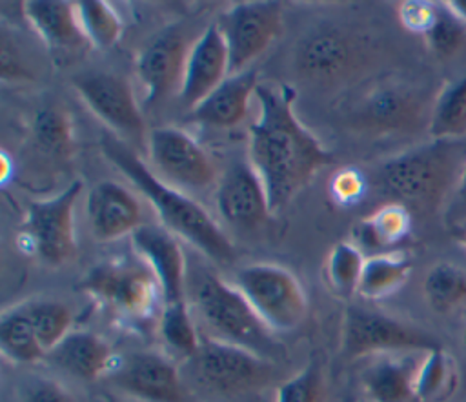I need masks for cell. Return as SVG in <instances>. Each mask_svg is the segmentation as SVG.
Returning <instances> with one entry per match:
<instances>
[{
  "mask_svg": "<svg viewBox=\"0 0 466 402\" xmlns=\"http://www.w3.org/2000/svg\"><path fill=\"white\" fill-rule=\"evenodd\" d=\"M100 402H133L131 398H124L120 395H113V393H104L100 397Z\"/></svg>",
  "mask_w": 466,
  "mask_h": 402,
  "instance_id": "f6af8a7d",
  "label": "cell"
},
{
  "mask_svg": "<svg viewBox=\"0 0 466 402\" xmlns=\"http://www.w3.org/2000/svg\"><path fill=\"white\" fill-rule=\"evenodd\" d=\"M324 373L317 360H311L293 377L282 380L275 389L273 402H324Z\"/></svg>",
  "mask_w": 466,
  "mask_h": 402,
  "instance_id": "e575fe53",
  "label": "cell"
},
{
  "mask_svg": "<svg viewBox=\"0 0 466 402\" xmlns=\"http://www.w3.org/2000/svg\"><path fill=\"white\" fill-rule=\"evenodd\" d=\"M9 171H11V162H9L7 155L2 153V180H4V184H5L7 178H9Z\"/></svg>",
  "mask_w": 466,
  "mask_h": 402,
  "instance_id": "ee69618b",
  "label": "cell"
},
{
  "mask_svg": "<svg viewBox=\"0 0 466 402\" xmlns=\"http://www.w3.org/2000/svg\"><path fill=\"white\" fill-rule=\"evenodd\" d=\"M366 191L364 175L355 167H342L329 180V195L340 206H351L362 198Z\"/></svg>",
  "mask_w": 466,
  "mask_h": 402,
  "instance_id": "f35d334b",
  "label": "cell"
},
{
  "mask_svg": "<svg viewBox=\"0 0 466 402\" xmlns=\"http://www.w3.org/2000/svg\"><path fill=\"white\" fill-rule=\"evenodd\" d=\"M417 104L413 96L399 89H382L375 93L368 104V115L382 126H400L415 116Z\"/></svg>",
  "mask_w": 466,
  "mask_h": 402,
  "instance_id": "8d00e7d4",
  "label": "cell"
},
{
  "mask_svg": "<svg viewBox=\"0 0 466 402\" xmlns=\"http://www.w3.org/2000/svg\"><path fill=\"white\" fill-rule=\"evenodd\" d=\"M419 364L410 358L377 355L359 373V391L364 402H411Z\"/></svg>",
  "mask_w": 466,
  "mask_h": 402,
  "instance_id": "44dd1931",
  "label": "cell"
},
{
  "mask_svg": "<svg viewBox=\"0 0 466 402\" xmlns=\"http://www.w3.org/2000/svg\"><path fill=\"white\" fill-rule=\"evenodd\" d=\"M455 196H457V202L466 207V162L462 166V171L459 175V180H457V191H455Z\"/></svg>",
  "mask_w": 466,
  "mask_h": 402,
  "instance_id": "b9f144b4",
  "label": "cell"
},
{
  "mask_svg": "<svg viewBox=\"0 0 466 402\" xmlns=\"http://www.w3.org/2000/svg\"><path fill=\"white\" fill-rule=\"evenodd\" d=\"M20 402H80L62 382L33 377L20 389Z\"/></svg>",
  "mask_w": 466,
  "mask_h": 402,
  "instance_id": "74e56055",
  "label": "cell"
},
{
  "mask_svg": "<svg viewBox=\"0 0 466 402\" xmlns=\"http://www.w3.org/2000/svg\"><path fill=\"white\" fill-rule=\"evenodd\" d=\"M24 309L33 324V329L46 355L71 331V322H73L71 309L60 300H51V298L29 300V302H24Z\"/></svg>",
  "mask_w": 466,
  "mask_h": 402,
  "instance_id": "1f68e13d",
  "label": "cell"
},
{
  "mask_svg": "<svg viewBox=\"0 0 466 402\" xmlns=\"http://www.w3.org/2000/svg\"><path fill=\"white\" fill-rule=\"evenodd\" d=\"M100 146L104 156L146 196L167 231L189 242L213 262L228 264L235 258L231 240L198 202L162 180L116 135L104 133Z\"/></svg>",
  "mask_w": 466,
  "mask_h": 402,
  "instance_id": "7a4b0ae2",
  "label": "cell"
},
{
  "mask_svg": "<svg viewBox=\"0 0 466 402\" xmlns=\"http://www.w3.org/2000/svg\"><path fill=\"white\" fill-rule=\"evenodd\" d=\"M229 55V75L249 69L248 65L262 55L277 38L282 25L280 2H240L218 18Z\"/></svg>",
  "mask_w": 466,
  "mask_h": 402,
  "instance_id": "8fae6325",
  "label": "cell"
},
{
  "mask_svg": "<svg viewBox=\"0 0 466 402\" xmlns=\"http://www.w3.org/2000/svg\"><path fill=\"white\" fill-rule=\"evenodd\" d=\"M258 87L255 69L229 75L215 91L191 109L189 118L197 124L228 129L240 124L248 113L249 98Z\"/></svg>",
  "mask_w": 466,
  "mask_h": 402,
  "instance_id": "ffe728a7",
  "label": "cell"
},
{
  "mask_svg": "<svg viewBox=\"0 0 466 402\" xmlns=\"http://www.w3.org/2000/svg\"><path fill=\"white\" fill-rule=\"evenodd\" d=\"M411 273V260L404 253H377L364 260L357 293L368 300H379L397 291Z\"/></svg>",
  "mask_w": 466,
  "mask_h": 402,
  "instance_id": "484cf974",
  "label": "cell"
},
{
  "mask_svg": "<svg viewBox=\"0 0 466 402\" xmlns=\"http://www.w3.org/2000/svg\"><path fill=\"white\" fill-rule=\"evenodd\" d=\"M106 380L138 402L187 400L186 380L178 366L155 349H137L116 357Z\"/></svg>",
  "mask_w": 466,
  "mask_h": 402,
  "instance_id": "30bf717a",
  "label": "cell"
},
{
  "mask_svg": "<svg viewBox=\"0 0 466 402\" xmlns=\"http://www.w3.org/2000/svg\"><path fill=\"white\" fill-rule=\"evenodd\" d=\"M80 191L82 182L73 180L56 196L27 206L20 238L47 266H62L76 255L75 202Z\"/></svg>",
  "mask_w": 466,
  "mask_h": 402,
  "instance_id": "9c48e42d",
  "label": "cell"
},
{
  "mask_svg": "<svg viewBox=\"0 0 466 402\" xmlns=\"http://www.w3.org/2000/svg\"><path fill=\"white\" fill-rule=\"evenodd\" d=\"M450 140L400 153L382 164L379 171L380 187L402 206L433 209L446 196L448 189L459 180L462 164Z\"/></svg>",
  "mask_w": 466,
  "mask_h": 402,
  "instance_id": "277c9868",
  "label": "cell"
},
{
  "mask_svg": "<svg viewBox=\"0 0 466 402\" xmlns=\"http://www.w3.org/2000/svg\"><path fill=\"white\" fill-rule=\"evenodd\" d=\"M189 47L178 31H164L138 53L137 73L146 102L155 104L180 87Z\"/></svg>",
  "mask_w": 466,
  "mask_h": 402,
  "instance_id": "e0dca14e",
  "label": "cell"
},
{
  "mask_svg": "<svg viewBox=\"0 0 466 402\" xmlns=\"http://www.w3.org/2000/svg\"><path fill=\"white\" fill-rule=\"evenodd\" d=\"M158 333L162 342L175 355L186 360L195 355L202 342V335L197 329L195 317L187 300L164 304L158 317Z\"/></svg>",
  "mask_w": 466,
  "mask_h": 402,
  "instance_id": "f1b7e54d",
  "label": "cell"
},
{
  "mask_svg": "<svg viewBox=\"0 0 466 402\" xmlns=\"http://www.w3.org/2000/svg\"><path fill=\"white\" fill-rule=\"evenodd\" d=\"M76 15L82 33L98 49L113 47L122 35V18L106 0L76 2Z\"/></svg>",
  "mask_w": 466,
  "mask_h": 402,
  "instance_id": "4dcf8cb0",
  "label": "cell"
},
{
  "mask_svg": "<svg viewBox=\"0 0 466 402\" xmlns=\"http://www.w3.org/2000/svg\"><path fill=\"white\" fill-rule=\"evenodd\" d=\"M366 256L360 247L351 242H339L326 258V280L331 291L342 298L351 296L359 289Z\"/></svg>",
  "mask_w": 466,
  "mask_h": 402,
  "instance_id": "d6a6232c",
  "label": "cell"
},
{
  "mask_svg": "<svg viewBox=\"0 0 466 402\" xmlns=\"http://www.w3.org/2000/svg\"><path fill=\"white\" fill-rule=\"evenodd\" d=\"M428 133L433 140H457L466 136V75L446 84L437 95Z\"/></svg>",
  "mask_w": 466,
  "mask_h": 402,
  "instance_id": "83f0119b",
  "label": "cell"
},
{
  "mask_svg": "<svg viewBox=\"0 0 466 402\" xmlns=\"http://www.w3.org/2000/svg\"><path fill=\"white\" fill-rule=\"evenodd\" d=\"M0 349L15 364H36L46 358L24 304L5 309L0 317Z\"/></svg>",
  "mask_w": 466,
  "mask_h": 402,
  "instance_id": "4316f807",
  "label": "cell"
},
{
  "mask_svg": "<svg viewBox=\"0 0 466 402\" xmlns=\"http://www.w3.org/2000/svg\"><path fill=\"white\" fill-rule=\"evenodd\" d=\"M351 55V45L342 35L324 31L304 40L297 53V65L313 80H331L348 67Z\"/></svg>",
  "mask_w": 466,
  "mask_h": 402,
  "instance_id": "603a6c76",
  "label": "cell"
},
{
  "mask_svg": "<svg viewBox=\"0 0 466 402\" xmlns=\"http://www.w3.org/2000/svg\"><path fill=\"white\" fill-rule=\"evenodd\" d=\"M78 287L131 326L151 324L164 307L160 284L138 255L93 266L78 282Z\"/></svg>",
  "mask_w": 466,
  "mask_h": 402,
  "instance_id": "5b68a950",
  "label": "cell"
},
{
  "mask_svg": "<svg viewBox=\"0 0 466 402\" xmlns=\"http://www.w3.org/2000/svg\"><path fill=\"white\" fill-rule=\"evenodd\" d=\"M235 286L271 333L293 331L308 315V296L302 284L282 266H246L237 273Z\"/></svg>",
  "mask_w": 466,
  "mask_h": 402,
  "instance_id": "ba28073f",
  "label": "cell"
},
{
  "mask_svg": "<svg viewBox=\"0 0 466 402\" xmlns=\"http://www.w3.org/2000/svg\"><path fill=\"white\" fill-rule=\"evenodd\" d=\"M435 4L430 2H402L399 7L400 22L417 33H426L435 18Z\"/></svg>",
  "mask_w": 466,
  "mask_h": 402,
  "instance_id": "ab89813d",
  "label": "cell"
},
{
  "mask_svg": "<svg viewBox=\"0 0 466 402\" xmlns=\"http://www.w3.org/2000/svg\"><path fill=\"white\" fill-rule=\"evenodd\" d=\"M215 200L218 213L240 227H257L271 213L264 184L249 162H235L228 167Z\"/></svg>",
  "mask_w": 466,
  "mask_h": 402,
  "instance_id": "2e32d148",
  "label": "cell"
},
{
  "mask_svg": "<svg viewBox=\"0 0 466 402\" xmlns=\"http://www.w3.org/2000/svg\"><path fill=\"white\" fill-rule=\"evenodd\" d=\"M33 131L42 147L55 155L67 156L75 147L73 127L67 113L60 107H44L35 115Z\"/></svg>",
  "mask_w": 466,
  "mask_h": 402,
  "instance_id": "836d02e7",
  "label": "cell"
},
{
  "mask_svg": "<svg viewBox=\"0 0 466 402\" xmlns=\"http://www.w3.org/2000/svg\"><path fill=\"white\" fill-rule=\"evenodd\" d=\"M446 5H448L462 22H466V0H450V2H446Z\"/></svg>",
  "mask_w": 466,
  "mask_h": 402,
  "instance_id": "7bdbcfd3",
  "label": "cell"
},
{
  "mask_svg": "<svg viewBox=\"0 0 466 402\" xmlns=\"http://www.w3.org/2000/svg\"><path fill=\"white\" fill-rule=\"evenodd\" d=\"M135 253L155 273L164 304L187 300V264L180 242L164 226L142 224L131 235Z\"/></svg>",
  "mask_w": 466,
  "mask_h": 402,
  "instance_id": "5bb4252c",
  "label": "cell"
},
{
  "mask_svg": "<svg viewBox=\"0 0 466 402\" xmlns=\"http://www.w3.org/2000/svg\"><path fill=\"white\" fill-rule=\"evenodd\" d=\"M73 87L86 106L115 133L144 136V116L129 82L115 73L87 71L73 76Z\"/></svg>",
  "mask_w": 466,
  "mask_h": 402,
  "instance_id": "4fadbf2b",
  "label": "cell"
},
{
  "mask_svg": "<svg viewBox=\"0 0 466 402\" xmlns=\"http://www.w3.org/2000/svg\"><path fill=\"white\" fill-rule=\"evenodd\" d=\"M411 226V216L406 206L399 202H390L375 209L370 216L355 226V240L362 249L371 251V255L384 253V249L400 242Z\"/></svg>",
  "mask_w": 466,
  "mask_h": 402,
  "instance_id": "cb8c5ba5",
  "label": "cell"
},
{
  "mask_svg": "<svg viewBox=\"0 0 466 402\" xmlns=\"http://www.w3.org/2000/svg\"><path fill=\"white\" fill-rule=\"evenodd\" d=\"M462 246H464V249H466V231L461 235V240H459Z\"/></svg>",
  "mask_w": 466,
  "mask_h": 402,
  "instance_id": "bcb514c9",
  "label": "cell"
},
{
  "mask_svg": "<svg viewBox=\"0 0 466 402\" xmlns=\"http://www.w3.org/2000/svg\"><path fill=\"white\" fill-rule=\"evenodd\" d=\"M424 36L433 53L450 56L457 53L466 40V22H462L446 4L437 5L435 18Z\"/></svg>",
  "mask_w": 466,
  "mask_h": 402,
  "instance_id": "d590c367",
  "label": "cell"
},
{
  "mask_svg": "<svg viewBox=\"0 0 466 402\" xmlns=\"http://www.w3.org/2000/svg\"><path fill=\"white\" fill-rule=\"evenodd\" d=\"M342 402H359V400H357L355 397H344V398H342Z\"/></svg>",
  "mask_w": 466,
  "mask_h": 402,
  "instance_id": "7dc6e473",
  "label": "cell"
},
{
  "mask_svg": "<svg viewBox=\"0 0 466 402\" xmlns=\"http://www.w3.org/2000/svg\"><path fill=\"white\" fill-rule=\"evenodd\" d=\"M24 16L36 35L53 49H76L86 44L76 4L64 0L24 2Z\"/></svg>",
  "mask_w": 466,
  "mask_h": 402,
  "instance_id": "7402d4cb",
  "label": "cell"
},
{
  "mask_svg": "<svg viewBox=\"0 0 466 402\" xmlns=\"http://www.w3.org/2000/svg\"><path fill=\"white\" fill-rule=\"evenodd\" d=\"M437 347L442 346L433 335L382 311L359 304L344 311L340 349L348 360L388 353H426Z\"/></svg>",
  "mask_w": 466,
  "mask_h": 402,
  "instance_id": "52a82bcc",
  "label": "cell"
},
{
  "mask_svg": "<svg viewBox=\"0 0 466 402\" xmlns=\"http://www.w3.org/2000/svg\"><path fill=\"white\" fill-rule=\"evenodd\" d=\"M186 377L191 384L213 397H240L271 382V360L215 338L202 337L193 357L186 360Z\"/></svg>",
  "mask_w": 466,
  "mask_h": 402,
  "instance_id": "8992f818",
  "label": "cell"
},
{
  "mask_svg": "<svg viewBox=\"0 0 466 402\" xmlns=\"http://www.w3.org/2000/svg\"><path fill=\"white\" fill-rule=\"evenodd\" d=\"M189 306L204 337L249 349L264 358L275 353L273 335L237 286L211 271H197L189 280Z\"/></svg>",
  "mask_w": 466,
  "mask_h": 402,
  "instance_id": "3957f363",
  "label": "cell"
},
{
  "mask_svg": "<svg viewBox=\"0 0 466 402\" xmlns=\"http://www.w3.org/2000/svg\"><path fill=\"white\" fill-rule=\"evenodd\" d=\"M229 76V55L218 24H209L191 44L178 96L184 106H198Z\"/></svg>",
  "mask_w": 466,
  "mask_h": 402,
  "instance_id": "9a60e30c",
  "label": "cell"
},
{
  "mask_svg": "<svg viewBox=\"0 0 466 402\" xmlns=\"http://www.w3.org/2000/svg\"><path fill=\"white\" fill-rule=\"evenodd\" d=\"M422 291L437 313H450L466 302V273L450 262L435 264L424 276Z\"/></svg>",
  "mask_w": 466,
  "mask_h": 402,
  "instance_id": "f546056e",
  "label": "cell"
},
{
  "mask_svg": "<svg viewBox=\"0 0 466 402\" xmlns=\"http://www.w3.org/2000/svg\"><path fill=\"white\" fill-rule=\"evenodd\" d=\"M46 358L64 373L89 382L106 378L115 362L107 340L87 329H71Z\"/></svg>",
  "mask_w": 466,
  "mask_h": 402,
  "instance_id": "d6986e66",
  "label": "cell"
},
{
  "mask_svg": "<svg viewBox=\"0 0 466 402\" xmlns=\"http://www.w3.org/2000/svg\"><path fill=\"white\" fill-rule=\"evenodd\" d=\"M0 75L4 80H29L31 73L25 69L15 42L9 40V35H2V47H0Z\"/></svg>",
  "mask_w": 466,
  "mask_h": 402,
  "instance_id": "60d3db41",
  "label": "cell"
},
{
  "mask_svg": "<svg viewBox=\"0 0 466 402\" xmlns=\"http://www.w3.org/2000/svg\"><path fill=\"white\" fill-rule=\"evenodd\" d=\"M462 340H464V346H466V324H464V329H462Z\"/></svg>",
  "mask_w": 466,
  "mask_h": 402,
  "instance_id": "c3c4849f",
  "label": "cell"
},
{
  "mask_svg": "<svg viewBox=\"0 0 466 402\" xmlns=\"http://www.w3.org/2000/svg\"><path fill=\"white\" fill-rule=\"evenodd\" d=\"M459 386L453 357L442 347L426 351L417 366L413 393L419 402H448Z\"/></svg>",
  "mask_w": 466,
  "mask_h": 402,
  "instance_id": "d4e9b609",
  "label": "cell"
},
{
  "mask_svg": "<svg viewBox=\"0 0 466 402\" xmlns=\"http://www.w3.org/2000/svg\"><path fill=\"white\" fill-rule=\"evenodd\" d=\"M86 215L98 240L133 235L142 226V206L138 198L113 180H102L91 187L86 200Z\"/></svg>",
  "mask_w": 466,
  "mask_h": 402,
  "instance_id": "ac0fdd59",
  "label": "cell"
},
{
  "mask_svg": "<svg viewBox=\"0 0 466 402\" xmlns=\"http://www.w3.org/2000/svg\"><path fill=\"white\" fill-rule=\"evenodd\" d=\"M258 116L249 127V164L260 176L271 213L286 206L326 164L331 153L295 115V89L258 84Z\"/></svg>",
  "mask_w": 466,
  "mask_h": 402,
  "instance_id": "6da1fadb",
  "label": "cell"
},
{
  "mask_svg": "<svg viewBox=\"0 0 466 402\" xmlns=\"http://www.w3.org/2000/svg\"><path fill=\"white\" fill-rule=\"evenodd\" d=\"M157 175L169 184L204 189L215 180V166L198 142L178 127H155L147 136Z\"/></svg>",
  "mask_w": 466,
  "mask_h": 402,
  "instance_id": "7c38bea8",
  "label": "cell"
}]
</instances>
